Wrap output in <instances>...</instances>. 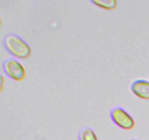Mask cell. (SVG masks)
Returning <instances> with one entry per match:
<instances>
[{
  "mask_svg": "<svg viewBox=\"0 0 149 140\" xmlns=\"http://www.w3.org/2000/svg\"><path fill=\"white\" fill-rule=\"evenodd\" d=\"M78 140H98V138L91 128L84 127L80 130V132L78 134Z\"/></svg>",
  "mask_w": 149,
  "mask_h": 140,
  "instance_id": "cell-6",
  "label": "cell"
},
{
  "mask_svg": "<svg viewBox=\"0 0 149 140\" xmlns=\"http://www.w3.org/2000/svg\"><path fill=\"white\" fill-rule=\"evenodd\" d=\"M3 77H2V75L0 74V91H2V89H3Z\"/></svg>",
  "mask_w": 149,
  "mask_h": 140,
  "instance_id": "cell-7",
  "label": "cell"
},
{
  "mask_svg": "<svg viewBox=\"0 0 149 140\" xmlns=\"http://www.w3.org/2000/svg\"><path fill=\"white\" fill-rule=\"evenodd\" d=\"M2 70L6 76L16 82H20L26 77V70L16 58L10 57L5 60V62L2 63Z\"/></svg>",
  "mask_w": 149,
  "mask_h": 140,
  "instance_id": "cell-2",
  "label": "cell"
},
{
  "mask_svg": "<svg viewBox=\"0 0 149 140\" xmlns=\"http://www.w3.org/2000/svg\"><path fill=\"white\" fill-rule=\"evenodd\" d=\"M111 119L112 121L122 130H132L135 126V121L133 117L122 107H114L111 110Z\"/></svg>",
  "mask_w": 149,
  "mask_h": 140,
  "instance_id": "cell-3",
  "label": "cell"
},
{
  "mask_svg": "<svg viewBox=\"0 0 149 140\" xmlns=\"http://www.w3.org/2000/svg\"><path fill=\"white\" fill-rule=\"evenodd\" d=\"M2 44H3V48L7 50V52H9L12 56L16 58L24 60V58H28L31 54V49L29 44L23 38H21L20 36L13 33L5 35L2 40Z\"/></svg>",
  "mask_w": 149,
  "mask_h": 140,
  "instance_id": "cell-1",
  "label": "cell"
},
{
  "mask_svg": "<svg viewBox=\"0 0 149 140\" xmlns=\"http://www.w3.org/2000/svg\"><path fill=\"white\" fill-rule=\"evenodd\" d=\"M91 2L95 6H98V7L107 9V10H112L116 7V1L115 0H92Z\"/></svg>",
  "mask_w": 149,
  "mask_h": 140,
  "instance_id": "cell-5",
  "label": "cell"
},
{
  "mask_svg": "<svg viewBox=\"0 0 149 140\" xmlns=\"http://www.w3.org/2000/svg\"><path fill=\"white\" fill-rule=\"evenodd\" d=\"M130 90L136 97H139L141 99L149 100V82L148 80H146V79L134 80L130 85Z\"/></svg>",
  "mask_w": 149,
  "mask_h": 140,
  "instance_id": "cell-4",
  "label": "cell"
},
{
  "mask_svg": "<svg viewBox=\"0 0 149 140\" xmlns=\"http://www.w3.org/2000/svg\"><path fill=\"white\" fill-rule=\"evenodd\" d=\"M0 26H1V19H0Z\"/></svg>",
  "mask_w": 149,
  "mask_h": 140,
  "instance_id": "cell-8",
  "label": "cell"
}]
</instances>
